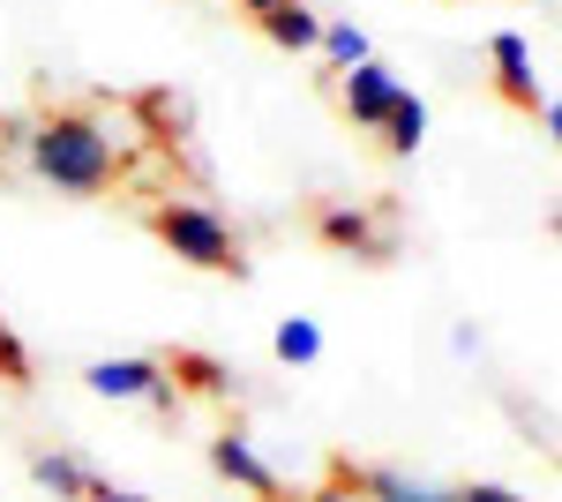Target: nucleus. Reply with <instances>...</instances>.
<instances>
[{"label": "nucleus", "mask_w": 562, "mask_h": 502, "mask_svg": "<svg viewBox=\"0 0 562 502\" xmlns=\"http://www.w3.org/2000/svg\"><path fill=\"white\" fill-rule=\"evenodd\" d=\"M23 158L38 172L53 196H105L113 188V135L98 127V113L83 105H60V113H38V121H23Z\"/></svg>", "instance_id": "nucleus-1"}, {"label": "nucleus", "mask_w": 562, "mask_h": 502, "mask_svg": "<svg viewBox=\"0 0 562 502\" xmlns=\"http://www.w3.org/2000/svg\"><path fill=\"white\" fill-rule=\"evenodd\" d=\"M158 233V248H173L188 270H217V278H248V255H240V233L217 217L211 203H158L143 217Z\"/></svg>", "instance_id": "nucleus-2"}, {"label": "nucleus", "mask_w": 562, "mask_h": 502, "mask_svg": "<svg viewBox=\"0 0 562 502\" xmlns=\"http://www.w3.org/2000/svg\"><path fill=\"white\" fill-rule=\"evenodd\" d=\"M83 382L98 398H135V405H150V413H180V390L166 382V360H150V353H121V360H90Z\"/></svg>", "instance_id": "nucleus-3"}, {"label": "nucleus", "mask_w": 562, "mask_h": 502, "mask_svg": "<svg viewBox=\"0 0 562 502\" xmlns=\"http://www.w3.org/2000/svg\"><path fill=\"white\" fill-rule=\"evenodd\" d=\"M315 241L338 255H360V263H390V225L368 217L360 203H323L315 210Z\"/></svg>", "instance_id": "nucleus-4"}, {"label": "nucleus", "mask_w": 562, "mask_h": 502, "mask_svg": "<svg viewBox=\"0 0 562 502\" xmlns=\"http://www.w3.org/2000/svg\"><path fill=\"white\" fill-rule=\"evenodd\" d=\"M397 68H383V60H360V68H346V76H338V113H346L352 127H368V135H375V127H383V113L390 105H397Z\"/></svg>", "instance_id": "nucleus-5"}, {"label": "nucleus", "mask_w": 562, "mask_h": 502, "mask_svg": "<svg viewBox=\"0 0 562 502\" xmlns=\"http://www.w3.org/2000/svg\"><path fill=\"white\" fill-rule=\"evenodd\" d=\"M487 60H495V90H503V105H518V113H540V105H548L540 68H532V38H525V31H495Z\"/></svg>", "instance_id": "nucleus-6"}, {"label": "nucleus", "mask_w": 562, "mask_h": 502, "mask_svg": "<svg viewBox=\"0 0 562 502\" xmlns=\"http://www.w3.org/2000/svg\"><path fill=\"white\" fill-rule=\"evenodd\" d=\"M211 465L233 480V488H248L256 502H285V480L270 472V458H262L248 435H233V427H225V435H211Z\"/></svg>", "instance_id": "nucleus-7"}, {"label": "nucleus", "mask_w": 562, "mask_h": 502, "mask_svg": "<svg viewBox=\"0 0 562 502\" xmlns=\"http://www.w3.org/2000/svg\"><path fill=\"white\" fill-rule=\"evenodd\" d=\"M323 23H330V15H315L307 0H278V8H262V15H256V31L270 45H285V53H315Z\"/></svg>", "instance_id": "nucleus-8"}, {"label": "nucleus", "mask_w": 562, "mask_h": 502, "mask_svg": "<svg viewBox=\"0 0 562 502\" xmlns=\"http://www.w3.org/2000/svg\"><path fill=\"white\" fill-rule=\"evenodd\" d=\"M166 382L188 390V398H233V368L211 360V353H173L166 360Z\"/></svg>", "instance_id": "nucleus-9"}, {"label": "nucleus", "mask_w": 562, "mask_h": 502, "mask_svg": "<svg viewBox=\"0 0 562 502\" xmlns=\"http://www.w3.org/2000/svg\"><path fill=\"white\" fill-rule=\"evenodd\" d=\"M375 135H383V150H390V158H413V150L428 143V105H420L413 90H397V105L383 113V127H375Z\"/></svg>", "instance_id": "nucleus-10"}, {"label": "nucleus", "mask_w": 562, "mask_h": 502, "mask_svg": "<svg viewBox=\"0 0 562 502\" xmlns=\"http://www.w3.org/2000/svg\"><path fill=\"white\" fill-rule=\"evenodd\" d=\"M31 480H38L45 495H60V502H83L98 472H90L83 458H68V450H38V458H31Z\"/></svg>", "instance_id": "nucleus-11"}, {"label": "nucleus", "mask_w": 562, "mask_h": 502, "mask_svg": "<svg viewBox=\"0 0 562 502\" xmlns=\"http://www.w3.org/2000/svg\"><path fill=\"white\" fill-rule=\"evenodd\" d=\"M315 53H323V68H330V76H346V68H360V60H375V45H368L360 23H323Z\"/></svg>", "instance_id": "nucleus-12"}, {"label": "nucleus", "mask_w": 562, "mask_h": 502, "mask_svg": "<svg viewBox=\"0 0 562 502\" xmlns=\"http://www.w3.org/2000/svg\"><path fill=\"white\" fill-rule=\"evenodd\" d=\"M352 480H360V495H368V502H442V488L413 480V472H390V465H375V472H352Z\"/></svg>", "instance_id": "nucleus-13"}, {"label": "nucleus", "mask_w": 562, "mask_h": 502, "mask_svg": "<svg viewBox=\"0 0 562 502\" xmlns=\"http://www.w3.org/2000/svg\"><path fill=\"white\" fill-rule=\"evenodd\" d=\"M270 353H278L285 368H315V360H323V331H315L307 315H285L278 337H270Z\"/></svg>", "instance_id": "nucleus-14"}, {"label": "nucleus", "mask_w": 562, "mask_h": 502, "mask_svg": "<svg viewBox=\"0 0 562 502\" xmlns=\"http://www.w3.org/2000/svg\"><path fill=\"white\" fill-rule=\"evenodd\" d=\"M0 382H8V390H31V353H23V345H15V337H8V323H0Z\"/></svg>", "instance_id": "nucleus-15"}, {"label": "nucleus", "mask_w": 562, "mask_h": 502, "mask_svg": "<svg viewBox=\"0 0 562 502\" xmlns=\"http://www.w3.org/2000/svg\"><path fill=\"white\" fill-rule=\"evenodd\" d=\"M307 502H368V495H360V480H352V472H338V480H323Z\"/></svg>", "instance_id": "nucleus-16"}, {"label": "nucleus", "mask_w": 562, "mask_h": 502, "mask_svg": "<svg viewBox=\"0 0 562 502\" xmlns=\"http://www.w3.org/2000/svg\"><path fill=\"white\" fill-rule=\"evenodd\" d=\"M442 502H525L510 488H442Z\"/></svg>", "instance_id": "nucleus-17"}, {"label": "nucleus", "mask_w": 562, "mask_h": 502, "mask_svg": "<svg viewBox=\"0 0 562 502\" xmlns=\"http://www.w3.org/2000/svg\"><path fill=\"white\" fill-rule=\"evenodd\" d=\"M240 8H248V15H262V8H278V0H240Z\"/></svg>", "instance_id": "nucleus-18"}]
</instances>
